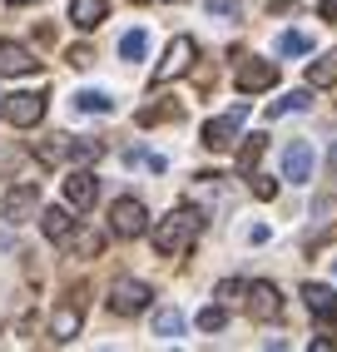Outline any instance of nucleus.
Masks as SVG:
<instances>
[{"mask_svg": "<svg viewBox=\"0 0 337 352\" xmlns=\"http://www.w3.org/2000/svg\"><path fill=\"white\" fill-rule=\"evenodd\" d=\"M144 50H149V35H144V30H129L124 40H119V55H124V60H144Z\"/></svg>", "mask_w": 337, "mask_h": 352, "instance_id": "24", "label": "nucleus"}, {"mask_svg": "<svg viewBox=\"0 0 337 352\" xmlns=\"http://www.w3.org/2000/svg\"><path fill=\"white\" fill-rule=\"evenodd\" d=\"M307 174H312V149H307V139H293V144L283 149V179L307 184Z\"/></svg>", "mask_w": 337, "mask_h": 352, "instance_id": "12", "label": "nucleus"}, {"mask_svg": "<svg viewBox=\"0 0 337 352\" xmlns=\"http://www.w3.org/2000/svg\"><path fill=\"white\" fill-rule=\"evenodd\" d=\"M238 95H263V89H273L278 85V65L268 60H248V65H238Z\"/></svg>", "mask_w": 337, "mask_h": 352, "instance_id": "8", "label": "nucleus"}, {"mask_svg": "<svg viewBox=\"0 0 337 352\" xmlns=\"http://www.w3.org/2000/svg\"><path fill=\"white\" fill-rule=\"evenodd\" d=\"M278 50H283V55H307V50H312V35H307V30H283V35H278Z\"/></svg>", "mask_w": 337, "mask_h": 352, "instance_id": "21", "label": "nucleus"}, {"mask_svg": "<svg viewBox=\"0 0 337 352\" xmlns=\"http://www.w3.org/2000/svg\"><path fill=\"white\" fill-rule=\"evenodd\" d=\"M159 120H179V104H149V109H139V124H159Z\"/></svg>", "mask_w": 337, "mask_h": 352, "instance_id": "26", "label": "nucleus"}, {"mask_svg": "<svg viewBox=\"0 0 337 352\" xmlns=\"http://www.w3.org/2000/svg\"><path fill=\"white\" fill-rule=\"evenodd\" d=\"M208 10H213V15H238V6H233V0H213Z\"/></svg>", "mask_w": 337, "mask_h": 352, "instance_id": "30", "label": "nucleus"}, {"mask_svg": "<svg viewBox=\"0 0 337 352\" xmlns=\"http://www.w3.org/2000/svg\"><path fill=\"white\" fill-rule=\"evenodd\" d=\"M307 80H312V85H337V50L312 60V65H307Z\"/></svg>", "mask_w": 337, "mask_h": 352, "instance_id": "19", "label": "nucleus"}, {"mask_svg": "<svg viewBox=\"0 0 337 352\" xmlns=\"http://www.w3.org/2000/svg\"><path fill=\"white\" fill-rule=\"evenodd\" d=\"M243 120H248V104H233L228 114L208 120V124H204V144H208L213 154H219V149H233L238 134H243Z\"/></svg>", "mask_w": 337, "mask_h": 352, "instance_id": "2", "label": "nucleus"}, {"mask_svg": "<svg viewBox=\"0 0 337 352\" xmlns=\"http://www.w3.org/2000/svg\"><path fill=\"white\" fill-rule=\"evenodd\" d=\"M149 283H139V278H119V283L109 288V313H119V318H134V313H144L149 308Z\"/></svg>", "mask_w": 337, "mask_h": 352, "instance_id": "5", "label": "nucleus"}, {"mask_svg": "<svg viewBox=\"0 0 337 352\" xmlns=\"http://www.w3.org/2000/svg\"><path fill=\"white\" fill-rule=\"evenodd\" d=\"M94 199H100V179H94L89 169H75V174L65 179V204L69 208H89Z\"/></svg>", "mask_w": 337, "mask_h": 352, "instance_id": "10", "label": "nucleus"}, {"mask_svg": "<svg viewBox=\"0 0 337 352\" xmlns=\"http://www.w3.org/2000/svg\"><path fill=\"white\" fill-rule=\"evenodd\" d=\"M224 322H228V313H224V302H208V308L199 313V327H204V333H219Z\"/></svg>", "mask_w": 337, "mask_h": 352, "instance_id": "25", "label": "nucleus"}, {"mask_svg": "<svg viewBox=\"0 0 337 352\" xmlns=\"http://www.w3.org/2000/svg\"><path fill=\"white\" fill-rule=\"evenodd\" d=\"M105 10H109V0H69V20H75L80 30H94L105 20Z\"/></svg>", "mask_w": 337, "mask_h": 352, "instance_id": "15", "label": "nucleus"}, {"mask_svg": "<svg viewBox=\"0 0 337 352\" xmlns=\"http://www.w3.org/2000/svg\"><path fill=\"white\" fill-rule=\"evenodd\" d=\"M100 233H69V239H65V248L69 253H85V258H94V253H100Z\"/></svg>", "mask_w": 337, "mask_h": 352, "instance_id": "23", "label": "nucleus"}, {"mask_svg": "<svg viewBox=\"0 0 337 352\" xmlns=\"http://www.w3.org/2000/svg\"><path fill=\"white\" fill-rule=\"evenodd\" d=\"M248 189H253L258 199H273V194H278V184H273V179H263V174L253 169V174H248Z\"/></svg>", "mask_w": 337, "mask_h": 352, "instance_id": "28", "label": "nucleus"}, {"mask_svg": "<svg viewBox=\"0 0 337 352\" xmlns=\"http://www.w3.org/2000/svg\"><path fill=\"white\" fill-rule=\"evenodd\" d=\"M199 228H204V214H199V208H174L168 219H159V228H154L159 258H184L188 248H194Z\"/></svg>", "mask_w": 337, "mask_h": 352, "instance_id": "1", "label": "nucleus"}, {"mask_svg": "<svg viewBox=\"0 0 337 352\" xmlns=\"http://www.w3.org/2000/svg\"><path fill=\"white\" fill-rule=\"evenodd\" d=\"M154 333L159 338H184V313L179 308H159L154 313Z\"/></svg>", "mask_w": 337, "mask_h": 352, "instance_id": "18", "label": "nucleus"}, {"mask_svg": "<svg viewBox=\"0 0 337 352\" xmlns=\"http://www.w3.org/2000/svg\"><path fill=\"white\" fill-rule=\"evenodd\" d=\"M80 298H69V302H60L55 308V318H50V338L55 342H75V333H80Z\"/></svg>", "mask_w": 337, "mask_h": 352, "instance_id": "13", "label": "nucleus"}, {"mask_svg": "<svg viewBox=\"0 0 337 352\" xmlns=\"http://www.w3.org/2000/svg\"><path fill=\"white\" fill-rule=\"evenodd\" d=\"M323 20H337V0H323Z\"/></svg>", "mask_w": 337, "mask_h": 352, "instance_id": "32", "label": "nucleus"}, {"mask_svg": "<svg viewBox=\"0 0 337 352\" xmlns=\"http://www.w3.org/2000/svg\"><path fill=\"white\" fill-rule=\"evenodd\" d=\"M194 55H199L194 35H174V40H168V50H164V60H159V69H154V85L174 80V75H188V69H194Z\"/></svg>", "mask_w": 337, "mask_h": 352, "instance_id": "3", "label": "nucleus"}, {"mask_svg": "<svg viewBox=\"0 0 337 352\" xmlns=\"http://www.w3.org/2000/svg\"><path fill=\"white\" fill-rule=\"evenodd\" d=\"M69 65H75V69L94 65V50H89V45H75V50H69Z\"/></svg>", "mask_w": 337, "mask_h": 352, "instance_id": "29", "label": "nucleus"}, {"mask_svg": "<svg viewBox=\"0 0 337 352\" xmlns=\"http://www.w3.org/2000/svg\"><path fill=\"white\" fill-rule=\"evenodd\" d=\"M243 302H248V313H253V318H263V322H273V318L283 313V298H278V288H273V283H248Z\"/></svg>", "mask_w": 337, "mask_h": 352, "instance_id": "9", "label": "nucleus"}, {"mask_svg": "<svg viewBox=\"0 0 337 352\" xmlns=\"http://www.w3.org/2000/svg\"><path fill=\"white\" fill-rule=\"evenodd\" d=\"M243 293H248V283H238V278H224V283L213 288V298H219V302H238Z\"/></svg>", "mask_w": 337, "mask_h": 352, "instance_id": "27", "label": "nucleus"}, {"mask_svg": "<svg viewBox=\"0 0 337 352\" xmlns=\"http://www.w3.org/2000/svg\"><path fill=\"white\" fill-rule=\"evenodd\" d=\"M307 104H312V95H307V89H293V95L273 100V104H268V114L278 120V114H293V109H307Z\"/></svg>", "mask_w": 337, "mask_h": 352, "instance_id": "22", "label": "nucleus"}, {"mask_svg": "<svg viewBox=\"0 0 337 352\" xmlns=\"http://www.w3.org/2000/svg\"><path fill=\"white\" fill-rule=\"evenodd\" d=\"M327 174L337 179V139H332V149H327Z\"/></svg>", "mask_w": 337, "mask_h": 352, "instance_id": "31", "label": "nucleus"}, {"mask_svg": "<svg viewBox=\"0 0 337 352\" xmlns=\"http://www.w3.org/2000/svg\"><path fill=\"white\" fill-rule=\"evenodd\" d=\"M40 60L25 50V45H15V40H0V75H35Z\"/></svg>", "mask_w": 337, "mask_h": 352, "instance_id": "11", "label": "nucleus"}, {"mask_svg": "<svg viewBox=\"0 0 337 352\" xmlns=\"http://www.w3.org/2000/svg\"><path fill=\"white\" fill-rule=\"evenodd\" d=\"M35 208H40V189H35V184H20V189L6 194V219L10 223H25Z\"/></svg>", "mask_w": 337, "mask_h": 352, "instance_id": "14", "label": "nucleus"}, {"mask_svg": "<svg viewBox=\"0 0 337 352\" xmlns=\"http://www.w3.org/2000/svg\"><path fill=\"white\" fill-rule=\"evenodd\" d=\"M332 273H337V263H332Z\"/></svg>", "mask_w": 337, "mask_h": 352, "instance_id": "35", "label": "nucleus"}, {"mask_svg": "<svg viewBox=\"0 0 337 352\" xmlns=\"http://www.w3.org/2000/svg\"><path fill=\"white\" fill-rule=\"evenodd\" d=\"M0 114L15 124V129H35L45 120V95H35V89H20V95H6V104H0Z\"/></svg>", "mask_w": 337, "mask_h": 352, "instance_id": "4", "label": "nucleus"}, {"mask_svg": "<svg viewBox=\"0 0 337 352\" xmlns=\"http://www.w3.org/2000/svg\"><path fill=\"white\" fill-rule=\"evenodd\" d=\"M134 6H149V0H134Z\"/></svg>", "mask_w": 337, "mask_h": 352, "instance_id": "34", "label": "nucleus"}, {"mask_svg": "<svg viewBox=\"0 0 337 352\" xmlns=\"http://www.w3.org/2000/svg\"><path fill=\"white\" fill-rule=\"evenodd\" d=\"M263 149H268V134H248V139H243V149H238V174H243V179L258 169Z\"/></svg>", "mask_w": 337, "mask_h": 352, "instance_id": "17", "label": "nucleus"}, {"mask_svg": "<svg viewBox=\"0 0 337 352\" xmlns=\"http://www.w3.org/2000/svg\"><path fill=\"white\" fill-rule=\"evenodd\" d=\"M10 6H35V0H10Z\"/></svg>", "mask_w": 337, "mask_h": 352, "instance_id": "33", "label": "nucleus"}, {"mask_svg": "<svg viewBox=\"0 0 337 352\" xmlns=\"http://www.w3.org/2000/svg\"><path fill=\"white\" fill-rule=\"evenodd\" d=\"M40 228H45V239L65 243L69 233H75V219H69V208H45V214H40Z\"/></svg>", "mask_w": 337, "mask_h": 352, "instance_id": "16", "label": "nucleus"}, {"mask_svg": "<svg viewBox=\"0 0 337 352\" xmlns=\"http://www.w3.org/2000/svg\"><path fill=\"white\" fill-rule=\"evenodd\" d=\"M303 302H307V313L318 318L323 327H332V333H337V288H327V283H303Z\"/></svg>", "mask_w": 337, "mask_h": 352, "instance_id": "7", "label": "nucleus"}, {"mask_svg": "<svg viewBox=\"0 0 337 352\" xmlns=\"http://www.w3.org/2000/svg\"><path fill=\"white\" fill-rule=\"evenodd\" d=\"M75 109H85V114H109V109H114V100H109V95H100V89H80V95H75Z\"/></svg>", "mask_w": 337, "mask_h": 352, "instance_id": "20", "label": "nucleus"}, {"mask_svg": "<svg viewBox=\"0 0 337 352\" xmlns=\"http://www.w3.org/2000/svg\"><path fill=\"white\" fill-rule=\"evenodd\" d=\"M109 228H114V239H139V233L149 228V214H144L139 199H119L109 208Z\"/></svg>", "mask_w": 337, "mask_h": 352, "instance_id": "6", "label": "nucleus"}]
</instances>
